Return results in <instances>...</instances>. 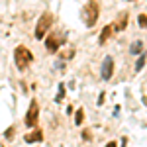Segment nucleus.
<instances>
[{"instance_id":"f257e3e1","label":"nucleus","mask_w":147,"mask_h":147,"mask_svg":"<svg viewBox=\"0 0 147 147\" xmlns=\"http://www.w3.org/2000/svg\"><path fill=\"white\" fill-rule=\"evenodd\" d=\"M80 16H82V22L86 28H94L98 22V16H100V4L96 0H88L80 12Z\"/></svg>"},{"instance_id":"f03ea898","label":"nucleus","mask_w":147,"mask_h":147,"mask_svg":"<svg viewBox=\"0 0 147 147\" xmlns=\"http://www.w3.org/2000/svg\"><path fill=\"white\" fill-rule=\"evenodd\" d=\"M34 61V53L28 49V47L24 45H18L16 47V51H14V63H16V67L24 71V69H28V65Z\"/></svg>"},{"instance_id":"7ed1b4c3","label":"nucleus","mask_w":147,"mask_h":147,"mask_svg":"<svg viewBox=\"0 0 147 147\" xmlns=\"http://www.w3.org/2000/svg\"><path fill=\"white\" fill-rule=\"evenodd\" d=\"M63 45H65V35L61 32H53V34L45 35V49L49 53H57Z\"/></svg>"},{"instance_id":"20e7f679","label":"nucleus","mask_w":147,"mask_h":147,"mask_svg":"<svg viewBox=\"0 0 147 147\" xmlns=\"http://www.w3.org/2000/svg\"><path fill=\"white\" fill-rule=\"evenodd\" d=\"M51 24H53V16L49 12L41 14V18L37 20V26H35V39H43L47 35V30L51 28Z\"/></svg>"},{"instance_id":"39448f33","label":"nucleus","mask_w":147,"mask_h":147,"mask_svg":"<svg viewBox=\"0 0 147 147\" xmlns=\"http://www.w3.org/2000/svg\"><path fill=\"white\" fill-rule=\"evenodd\" d=\"M37 118H39V106H37L35 100H32L30 108H28V114H26V125L34 127V125L37 124Z\"/></svg>"},{"instance_id":"423d86ee","label":"nucleus","mask_w":147,"mask_h":147,"mask_svg":"<svg viewBox=\"0 0 147 147\" xmlns=\"http://www.w3.org/2000/svg\"><path fill=\"white\" fill-rule=\"evenodd\" d=\"M114 75V59L110 55L102 61V69H100V77L104 80H110V77Z\"/></svg>"},{"instance_id":"0eeeda50","label":"nucleus","mask_w":147,"mask_h":147,"mask_svg":"<svg viewBox=\"0 0 147 147\" xmlns=\"http://www.w3.org/2000/svg\"><path fill=\"white\" fill-rule=\"evenodd\" d=\"M114 32H124L125 28H127V12H122V14H118V18H116V22L112 24Z\"/></svg>"},{"instance_id":"6e6552de","label":"nucleus","mask_w":147,"mask_h":147,"mask_svg":"<svg viewBox=\"0 0 147 147\" xmlns=\"http://www.w3.org/2000/svg\"><path fill=\"white\" fill-rule=\"evenodd\" d=\"M114 34V28H112V24H108V26H104L102 28V32H100V37H98V43L100 45H104L106 41H108V37Z\"/></svg>"},{"instance_id":"1a4fd4ad","label":"nucleus","mask_w":147,"mask_h":147,"mask_svg":"<svg viewBox=\"0 0 147 147\" xmlns=\"http://www.w3.org/2000/svg\"><path fill=\"white\" fill-rule=\"evenodd\" d=\"M24 139H26L28 143H34V141H41V139H43V134H41V131H30V134L24 137Z\"/></svg>"},{"instance_id":"9d476101","label":"nucleus","mask_w":147,"mask_h":147,"mask_svg":"<svg viewBox=\"0 0 147 147\" xmlns=\"http://www.w3.org/2000/svg\"><path fill=\"white\" fill-rule=\"evenodd\" d=\"M141 49H143V43H141V41H134V43H131V47H129V51H131L134 55L141 53Z\"/></svg>"},{"instance_id":"9b49d317","label":"nucleus","mask_w":147,"mask_h":147,"mask_svg":"<svg viewBox=\"0 0 147 147\" xmlns=\"http://www.w3.org/2000/svg\"><path fill=\"white\" fill-rule=\"evenodd\" d=\"M82 122H84V112H82V110H79V112L75 114V124H77V125H80Z\"/></svg>"},{"instance_id":"f8f14e48","label":"nucleus","mask_w":147,"mask_h":147,"mask_svg":"<svg viewBox=\"0 0 147 147\" xmlns=\"http://www.w3.org/2000/svg\"><path fill=\"white\" fill-rule=\"evenodd\" d=\"M137 24H139L141 28H145V30H147V16H145V14H139V16H137Z\"/></svg>"},{"instance_id":"ddd939ff","label":"nucleus","mask_w":147,"mask_h":147,"mask_svg":"<svg viewBox=\"0 0 147 147\" xmlns=\"http://www.w3.org/2000/svg\"><path fill=\"white\" fill-rule=\"evenodd\" d=\"M63 96H65V84L61 82V84H59V94H57L55 102H61V100H63Z\"/></svg>"},{"instance_id":"4468645a","label":"nucleus","mask_w":147,"mask_h":147,"mask_svg":"<svg viewBox=\"0 0 147 147\" xmlns=\"http://www.w3.org/2000/svg\"><path fill=\"white\" fill-rule=\"evenodd\" d=\"M143 65H145V57L141 55L139 59H137V63H136V71H141V67H143Z\"/></svg>"},{"instance_id":"2eb2a0df","label":"nucleus","mask_w":147,"mask_h":147,"mask_svg":"<svg viewBox=\"0 0 147 147\" xmlns=\"http://www.w3.org/2000/svg\"><path fill=\"white\" fill-rule=\"evenodd\" d=\"M98 104H104V92H102L100 96H98Z\"/></svg>"},{"instance_id":"dca6fc26","label":"nucleus","mask_w":147,"mask_h":147,"mask_svg":"<svg viewBox=\"0 0 147 147\" xmlns=\"http://www.w3.org/2000/svg\"><path fill=\"white\" fill-rule=\"evenodd\" d=\"M106 147H118V145H116V141H110V143H108Z\"/></svg>"},{"instance_id":"f3484780","label":"nucleus","mask_w":147,"mask_h":147,"mask_svg":"<svg viewBox=\"0 0 147 147\" xmlns=\"http://www.w3.org/2000/svg\"><path fill=\"white\" fill-rule=\"evenodd\" d=\"M143 102H145V104H147V96H145V98H143Z\"/></svg>"}]
</instances>
